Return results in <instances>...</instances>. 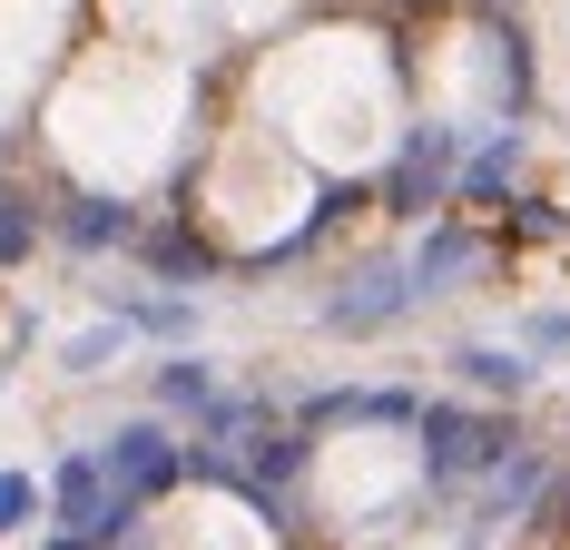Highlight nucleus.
I'll use <instances>...</instances> for the list:
<instances>
[{
	"label": "nucleus",
	"instance_id": "obj_13",
	"mask_svg": "<svg viewBox=\"0 0 570 550\" xmlns=\"http://www.w3.org/2000/svg\"><path fill=\"white\" fill-rule=\"evenodd\" d=\"M531 492H541V462H531V452H521L512 472L492 462V492H482V521H521V511H531Z\"/></svg>",
	"mask_w": 570,
	"mask_h": 550
},
{
	"label": "nucleus",
	"instance_id": "obj_10",
	"mask_svg": "<svg viewBox=\"0 0 570 550\" xmlns=\"http://www.w3.org/2000/svg\"><path fill=\"white\" fill-rule=\"evenodd\" d=\"M472 256H482V246H472L462 226H433V236H423V246H413L403 266H413V285H423V295H443V275H462Z\"/></svg>",
	"mask_w": 570,
	"mask_h": 550
},
{
	"label": "nucleus",
	"instance_id": "obj_9",
	"mask_svg": "<svg viewBox=\"0 0 570 550\" xmlns=\"http://www.w3.org/2000/svg\"><path fill=\"white\" fill-rule=\"evenodd\" d=\"M118 325H128V334H158V344H177V354H187L197 305H187V295H118Z\"/></svg>",
	"mask_w": 570,
	"mask_h": 550
},
{
	"label": "nucleus",
	"instance_id": "obj_16",
	"mask_svg": "<svg viewBox=\"0 0 570 550\" xmlns=\"http://www.w3.org/2000/svg\"><path fill=\"white\" fill-rule=\"evenodd\" d=\"M521 344H531V354H570V305H541V315L521 325Z\"/></svg>",
	"mask_w": 570,
	"mask_h": 550
},
{
	"label": "nucleus",
	"instance_id": "obj_12",
	"mask_svg": "<svg viewBox=\"0 0 570 550\" xmlns=\"http://www.w3.org/2000/svg\"><path fill=\"white\" fill-rule=\"evenodd\" d=\"M30 521H50V482L40 472H0V541H20Z\"/></svg>",
	"mask_w": 570,
	"mask_h": 550
},
{
	"label": "nucleus",
	"instance_id": "obj_15",
	"mask_svg": "<svg viewBox=\"0 0 570 550\" xmlns=\"http://www.w3.org/2000/svg\"><path fill=\"white\" fill-rule=\"evenodd\" d=\"M59 236H69V246H118V236H128V207L89 197V207H69V217H59Z\"/></svg>",
	"mask_w": 570,
	"mask_h": 550
},
{
	"label": "nucleus",
	"instance_id": "obj_17",
	"mask_svg": "<svg viewBox=\"0 0 570 550\" xmlns=\"http://www.w3.org/2000/svg\"><path fill=\"white\" fill-rule=\"evenodd\" d=\"M0 256H30V217L20 207H0Z\"/></svg>",
	"mask_w": 570,
	"mask_h": 550
},
{
	"label": "nucleus",
	"instance_id": "obj_7",
	"mask_svg": "<svg viewBox=\"0 0 570 550\" xmlns=\"http://www.w3.org/2000/svg\"><path fill=\"white\" fill-rule=\"evenodd\" d=\"M453 374L472 393H502V403H512V393H531V354H512V344H462Z\"/></svg>",
	"mask_w": 570,
	"mask_h": 550
},
{
	"label": "nucleus",
	"instance_id": "obj_2",
	"mask_svg": "<svg viewBox=\"0 0 570 550\" xmlns=\"http://www.w3.org/2000/svg\"><path fill=\"white\" fill-rule=\"evenodd\" d=\"M423 482L433 492H453L462 472H492L502 462V423H482V413H462V403H423Z\"/></svg>",
	"mask_w": 570,
	"mask_h": 550
},
{
	"label": "nucleus",
	"instance_id": "obj_8",
	"mask_svg": "<svg viewBox=\"0 0 570 550\" xmlns=\"http://www.w3.org/2000/svg\"><path fill=\"white\" fill-rule=\"evenodd\" d=\"M512 177H521V128H492V138H482V148L462 158V197L482 207V197H502Z\"/></svg>",
	"mask_w": 570,
	"mask_h": 550
},
{
	"label": "nucleus",
	"instance_id": "obj_11",
	"mask_svg": "<svg viewBox=\"0 0 570 550\" xmlns=\"http://www.w3.org/2000/svg\"><path fill=\"white\" fill-rule=\"evenodd\" d=\"M158 403H168V413H197V423H207V413H217V374H207L197 354H168V364H158Z\"/></svg>",
	"mask_w": 570,
	"mask_h": 550
},
{
	"label": "nucleus",
	"instance_id": "obj_4",
	"mask_svg": "<svg viewBox=\"0 0 570 550\" xmlns=\"http://www.w3.org/2000/svg\"><path fill=\"white\" fill-rule=\"evenodd\" d=\"M99 462H109V482H118V492H138V501H148V492H168V482H177V462H187V452H177L168 423H118Z\"/></svg>",
	"mask_w": 570,
	"mask_h": 550
},
{
	"label": "nucleus",
	"instance_id": "obj_1",
	"mask_svg": "<svg viewBox=\"0 0 570 550\" xmlns=\"http://www.w3.org/2000/svg\"><path fill=\"white\" fill-rule=\"evenodd\" d=\"M50 521L69 531V541L109 550L118 531L138 521V492H118V482H109V462H99V452H59V472H50Z\"/></svg>",
	"mask_w": 570,
	"mask_h": 550
},
{
	"label": "nucleus",
	"instance_id": "obj_3",
	"mask_svg": "<svg viewBox=\"0 0 570 550\" xmlns=\"http://www.w3.org/2000/svg\"><path fill=\"white\" fill-rule=\"evenodd\" d=\"M413 305H423L413 266H364L344 295H325V325H335V334H384V325H403Z\"/></svg>",
	"mask_w": 570,
	"mask_h": 550
},
{
	"label": "nucleus",
	"instance_id": "obj_18",
	"mask_svg": "<svg viewBox=\"0 0 570 550\" xmlns=\"http://www.w3.org/2000/svg\"><path fill=\"white\" fill-rule=\"evenodd\" d=\"M50 550H89V541H69V531H59V541H50Z\"/></svg>",
	"mask_w": 570,
	"mask_h": 550
},
{
	"label": "nucleus",
	"instance_id": "obj_14",
	"mask_svg": "<svg viewBox=\"0 0 570 550\" xmlns=\"http://www.w3.org/2000/svg\"><path fill=\"white\" fill-rule=\"evenodd\" d=\"M118 344H128V325H118V315H109V325H79L69 344H59V364H69V374H109Z\"/></svg>",
	"mask_w": 570,
	"mask_h": 550
},
{
	"label": "nucleus",
	"instance_id": "obj_5",
	"mask_svg": "<svg viewBox=\"0 0 570 550\" xmlns=\"http://www.w3.org/2000/svg\"><path fill=\"white\" fill-rule=\"evenodd\" d=\"M453 158H462V138H453V128H413V138H403V158H394V177H384V197L423 217V207L453 187Z\"/></svg>",
	"mask_w": 570,
	"mask_h": 550
},
{
	"label": "nucleus",
	"instance_id": "obj_6",
	"mask_svg": "<svg viewBox=\"0 0 570 550\" xmlns=\"http://www.w3.org/2000/svg\"><path fill=\"white\" fill-rule=\"evenodd\" d=\"M305 423H315V433H325V423H403V433H413V423H423V393H403V384H335V393H305Z\"/></svg>",
	"mask_w": 570,
	"mask_h": 550
}]
</instances>
